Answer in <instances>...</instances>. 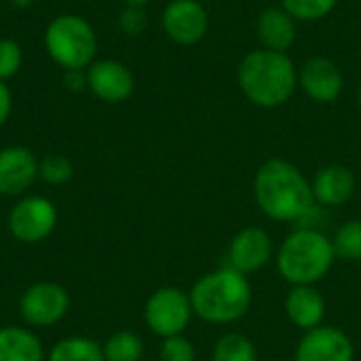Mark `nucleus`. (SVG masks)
I'll use <instances>...</instances> for the list:
<instances>
[{
	"instance_id": "f257e3e1",
	"label": "nucleus",
	"mask_w": 361,
	"mask_h": 361,
	"mask_svg": "<svg viewBox=\"0 0 361 361\" xmlns=\"http://www.w3.org/2000/svg\"><path fill=\"white\" fill-rule=\"evenodd\" d=\"M254 201L260 212L283 224H305L317 209L311 180L288 159L264 161L254 176Z\"/></svg>"
},
{
	"instance_id": "f03ea898",
	"label": "nucleus",
	"mask_w": 361,
	"mask_h": 361,
	"mask_svg": "<svg viewBox=\"0 0 361 361\" xmlns=\"http://www.w3.org/2000/svg\"><path fill=\"white\" fill-rule=\"evenodd\" d=\"M237 82L250 104L271 110L292 99L298 89V70L288 53L254 49L241 59Z\"/></svg>"
},
{
	"instance_id": "7ed1b4c3",
	"label": "nucleus",
	"mask_w": 361,
	"mask_h": 361,
	"mask_svg": "<svg viewBox=\"0 0 361 361\" xmlns=\"http://www.w3.org/2000/svg\"><path fill=\"white\" fill-rule=\"evenodd\" d=\"M188 296L199 319L214 326H231L247 315L254 292L247 275L224 264L201 275Z\"/></svg>"
},
{
	"instance_id": "20e7f679",
	"label": "nucleus",
	"mask_w": 361,
	"mask_h": 361,
	"mask_svg": "<svg viewBox=\"0 0 361 361\" xmlns=\"http://www.w3.org/2000/svg\"><path fill=\"white\" fill-rule=\"evenodd\" d=\"M277 271L290 286H317L336 262L332 237L317 226H296L277 247Z\"/></svg>"
},
{
	"instance_id": "39448f33",
	"label": "nucleus",
	"mask_w": 361,
	"mask_h": 361,
	"mask_svg": "<svg viewBox=\"0 0 361 361\" xmlns=\"http://www.w3.org/2000/svg\"><path fill=\"white\" fill-rule=\"evenodd\" d=\"M44 49L61 70H87L97 55V34L80 15H59L44 30Z\"/></svg>"
},
{
	"instance_id": "423d86ee",
	"label": "nucleus",
	"mask_w": 361,
	"mask_h": 361,
	"mask_svg": "<svg viewBox=\"0 0 361 361\" xmlns=\"http://www.w3.org/2000/svg\"><path fill=\"white\" fill-rule=\"evenodd\" d=\"M195 317L188 292L165 286L154 290L144 305V322L148 330L159 338L180 336L188 330Z\"/></svg>"
},
{
	"instance_id": "0eeeda50",
	"label": "nucleus",
	"mask_w": 361,
	"mask_h": 361,
	"mask_svg": "<svg viewBox=\"0 0 361 361\" xmlns=\"http://www.w3.org/2000/svg\"><path fill=\"white\" fill-rule=\"evenodd\" d=\"M57 226V207L40 195L23 197L8 214V233L25 245L40 243L51 237Z\"/></svg>"
},
{
	"instance_id": "6e6552de",
	"label": "nucleus",
	"mask_w": 361,
	"mask_h": 361,
	"mask_svg": "<svg viewBox=\"0 0 361 361\" xmlns=\"http://www.w3.org/2000/svg\"><path fill=\"white\" fill-rule=\"evenodd\" d=\"M70 294L55 281L32 283L19 298V315L32 328H49L66 317Z\"/></svg>"
},
{
	"instance_id": "1a4fd4ad",
	"label": "nucleus",
	"mask_w": 361,
	"mask_h": 361,
	"mask_svg": "<svg viewBox=\"0 0 361 361\" xmlns=\"http://www.w3.org/2000/svg\"><path fill=\"white\" fill-rule=\"evenodd\" d=\"M275 254L273 237L264 228L252 224L233 235L226 250V264L243 275H252L269 267L275 260Z\"/></svg>"
},
{
	"instance_id": "9d476101",
	"label": "nucleus",
	"mask_w": 361,
	"mask_h": 361,
	"mask_svg": "<svg viewBox=\"0 0 361 361\" xmlns=\"http://www.w3.org/2000/svg\"><path fill=\"white\" fill-rule=\"evenodd\" d=\"M161 25L171 42L190 47L205 38L209 15L201 0H171L163 11Z\"/></svg>"
},
{
	"instance_id": "9b49d317",
	"label": "nucleus",
	"mask_w": 361,
	"mask_h": 361,
	"mask_svg": "<svg viewBox=\"0 0 361 361\" xmlns=\"http://www.w3.org/2000/svg\"><path fill=\"white\" fill-rule=\"evenodd\" d=\"M294 361H355V345L345 330L324 324L302 332Z\"/></svg>"
},
{
	"instance_id": "f8f14e48",
	"label": "nucleus",
	"mask_w": 361,
	"mask_h": 361,
	"mask_svg": "<svg viewBox=\"0 0 361 361\" xmlns=\"http://www.w3.org/2000/svg\"><path fill=\"white\" fill-rule=\"evenodd\" d=\"M87 89L106 104H123L135 91V76L118 59H95L87 68Z\"/></svg>"
},
{
	"instance_id": "ddd939ff",
	"label": "nucleus",
	"mask_w": 361,
	"mask_h": 361,
	"mask_svg": "<svg viewBox=\"0 0 361 361\" xmlns=\"http://www.w3.org/2000/svg\"><path fill=\"white\" fill-rule=\"evenodd\" d=\"M298 87L317 104H332L341 97L345 74L330 57H309L298 70Z\"/></svg>"
},
{
	"instance_id": "4468645a",
	"label": "nucleus",
	"mask_w": 361,
	"mask_h": 361,
	"mask_svg": "<svg viewBox=\"0 0 361 361\" xmlns=\"http://www.w3.org/2000/svg\"><path fill=\"white\" fill-rule=\"evenodd\" d=\"M38 180V159L25 146H6L0 150V195H23Z\"/></svg>"
},
{
	"instance_id": "2eb2a0df",
	"label": "nucleus",
	"mask_w": 361,
	"mask_h": 361,
	"mask_svg": "<svg viewBox=\"0 0 361 361\" xmlns=\"http://www.w3.org/2000/svg\"><path fill=\"white\" fill-rule=\"evenodd\" d=\"M283 311L294 328L309 332L326 324L328 302L317 286H290Z\"/></svg>"
},
{
	"instance_id": "dca6fc26",
	"label": "nucleus",
	"mask_w": 361,
	"mask_h": 361,
	"mask_svg": "<svg viewBox=\"0 0 361 361\" xmlns=\"http://www.w3.org/2000/svg\"><path fill=\"white\" fill-rule=\"evenodd\" d=\"M311 186L315 203L319 207H341L353 199L357 182L349 167L330 163L317 169V173L311 180Z\"/></svg>"
},
{
	"instance_id": "f3484780",
	"label": "nucleus",
	"mask_w": 361,
	"mask_h": 361,
	"mask_svg": "<svg viewBox=\"0 0 361 361\" xmlns=\"http://www.w3.org/2000/svg\"><path fill=\"white\" fill-rule=\"evenodd\" d=\"M256 34L262 49L288 53L296 40V19L283 6H269L258 15Z\"/></svg>"
},
{
	"instance_id": "a211bd4d",
	"label": "nucleus",
	"mask_w": 361,
	"mask_h": 361,
	"mask_svg": "<svg viewBox=\"0 0 361 361\" xmlns=\"http://www.w3.org/2000/svg\"><path fill=\"white\" fill-rule=\"evenodd\" d=\"M0 361H44V349L40 338L17 326L0 328Z\"/></svg>"
},
{
	"instance_id": "6ab92c4d",
	"label": "nucleus",
	"mask_w": 361,
	"mask_h": 361,
	"mask_svg": "<svg viewBox=\"0 0 361 361\" xmlns=\"http://www.w3.org/2000/svg\"><path fill=\"white\" fill-rule=\"evenodd\" d=\"M49 361H106L102 345L87 336H68L53 345Z\"/></svg>"
},
{
	"instance_id": "aec40b11",
	"label": "nucleus",
	"mask_w": 361,
	"mask_h": 361,
	"mask_svg": "<svg viewBox=\"0 0 361 361\" xmlns=\"http://www.w3.org/2000/svg\"><path fill=\"white\" fill-rule=\"evenodd\" d=\"M212 361H260V355L252 338L241 332H226L216 341Z\"/></svg>"
},
{
	"instance_id": "412c9836",
	"label": "nucleus",
	"mask_w": 361,
	"mask_h": 361,
	"mask_svg": "<svg viewBox=\"0 0 361 361\" xmlns=\"http://www.w3.org/2000/svg\"><path fill=\"white\" fill-rule=\"evenodd\" d=\"M102 351L106 361H140L144 357V341L135 332L121 330L102 345Z\"/></svg>"
},
{
	"instance_id": "4be33fe9",
	"label": "nucleus",
	"mask_w": 361,
	"mask_h": 361,
	"mask_svg": "<svg viewBox=\"0 0 361 361\" xmlns=\"http://www.w3.org/2000/svg\"><path fill=\"white\" fill-rule=\"evenodd\" d=\"M336 260L360 262L361 260V218L343 222L332 237Z\"/></svg>"
},
{
	"instance_id": "5701e85b",
	"label": "nucleus",
	"mask_w": 361,
	"mask_h": 361,
	"mask_svg": "<svg viewBox=\"0 0 361 361\" xmlns=\"http://www.w3.org/2000/svg\"><path fill=\"white\" fill-rule=\"evenodd\" d=\"M72 176H74V165L63 154H47L38 161V178L44 184L61 186V184L70 182Z\"/></svg>"
},
{
	"instance_id": "b1692460",
	"label": "nucleus",
	"mask_w": 361,
	"mask_h": 361,
	"mask_svg": "<svg viewBox=\"0 0 361 361\" xmlns=\"http://www.w3.org/2000/svg\"><path fill=\"white\" fill-rule=\"evenodd\" d=\"M338 0H281V6L296 21H319L328 17Z\"/></svg>"
},
{
	"instance_id": "393cba45",
	"label": "nucleus",
	"mask_w": 361,
	"mask_h": 361,
	"mask_svg": "<svg viewBox=\"0 0 361 361\" xmlns=\"http://www.w3.org/2000/svg\"><path fill=\"white\" fill-rule=\"evenodd\" d=\"M23 66V51L13 38H0V80L13 78Z\"/></svg>"
},
{
	"instance_id": "a878e982",
	"label": "nucleus",
	"mask_w": 361,
	"mask_h": 361,
	"mask_svg": "<svg viewBox=\"0 0 361 361\" xmlns=\"http://www.w3.org/2000/svg\"><path fill=\"white\" fill-rule=\"evenodd\" d=\"M159 357L161 361H197V349L190 338L180 334V336L163 338Z\"/></svg>"
},
{
	"instance_id": "bb28decb",
	"label": "nucleus",
	"mask_w": 361,
	"mask_h": 361,
	"mask_svg": "<svg viewBox=\"0 0 361 361\" xmlns=\"http://www.w3.org/2000/svg\"><path fill=\"white\" fill-rule=\"evenodd\" d=\"M146 11L144 6H129L125 4V8L118 15V27L127 34V36H137L146 30Z\"/></svg>"
},
{
	"instance_id": "cd10ccee",
	"label": "nucleus",
	"mask_w": 361,
	"mask_h": 361,
	"mask_svg": "<svg viewBox=\"0 0 361 361\" xmlns=\"http://www.w3.org/2000/svg\"><path fill=\"white\" fill-rule=\"evenodd\" d=\"M63 87L72 93L87 89V70H63Z\"/></svg>"
},
{
	"instance_id": "c85d7f7f",
	"label": "nucleus",
	"mask_w": 361,
	"mask_h": 361,
	"mask_svg": "<svg viewBox=\"0 0 361 361\" xmlns=\"http://www.w3.org/2000/svg\"><path fill=\"white\" fill-rule=\"evenodd\" d=\"M13 112V93H11V87L0 80V127L8 121Z\"/></svg>"
},
{
	"instance_id": "c756f323",
	"label": "nucleus",
	"mask_w": 361,
	"mask_h": 361,
	"mask_svg": "<svg viewBox=\"0 0 361 361\" xmlns=\"http://www.w3.org/2000/svg\"><path fill=\"white\" fill-rule=\"evenodd\" d=\"M125 4H129V6H146L150 0H123Z\"/></svg>"
},
{
	"instance_id": "7c9ffc66",
	"label": "nucleus",
	"mask_w": 361,
	"mask_h": 361,
	"mask_svg": "<svg viewBox=\"0 0 361 361\" xmlns=\"http://www.w3.org/2000/svg\"><path fill=\"white\" fill-rule=\"evenodd\" d=\"M11 4L13 6H19V8H25V6L32 4V0H11Z\"/></svg>"
},
{
	"instance_id": "2f4dec72",
	"label": "nucleus",
	"mask_w": 361,
	"mask_h": 361,
	"mask_svg": "<svg viewBox=\"0 0 361 361\" xmlns=\"http://www.w3.org/2000/svg\"><path fill=\"white\" fill-rule=\"evenodd\" d=\"M357 104H360V108H361V85L357 87Z\"/></svg>"
},
{
	"instance_id": "473e14b6",
	"label": "nucleus",
	"mask_w": 361,
	"mask_h": 361,
	"mask_svg": "<svg viewBox=\"0 0 361 361\" xmlns=\"http://www.w3.org/2000/svg\"><path fill=\"white\" fill-rule=\"evenodd\" d=\"M0 2H4V0H0Z\"/></svg>"
}]
</instances>
